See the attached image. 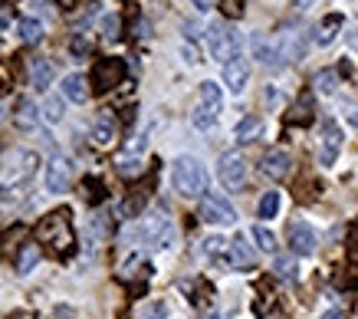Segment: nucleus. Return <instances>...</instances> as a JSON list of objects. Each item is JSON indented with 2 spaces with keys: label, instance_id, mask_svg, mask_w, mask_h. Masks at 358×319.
I'll use <instances>...</instances> for the list:
<instances>
[{
  "label": "nucleus",
  "instance_id": "1",
  "mask_svg": "<svg viewBox=\"0 0 358 319\" xmlns=\"http://www.w3.org/2000/svg\"><path fill=\"white\" fill-rule=\"evenodd\" d=\"M171 185L185 198H204L207 191V168L194 155H181L171 165Z\"/></svg>",
  "mask_w": 358,
  "mask_h": 319
},
{
  "label": "nucleus",
  "instance_id": "2",
  "mask_svg": "<svg viewBox=\"0 0 358 319\" xmlns=\"http://www.w3.org/2000/svg\"><path fill=\"white\" fill-rule=\"evenodd\" d=\"M141 237H145V243L152 247V250H168L174 243V220L171 214L164 208L152 211L148 218L141 220Z\"/></svg>",
  "mask_w": 358,
  "mask_h": 319
},
{
  "label": "nucleus",
  "instance_id": "3",
  "mask_svg": "<svg viewBox=\"0 0 358 319\" xmlns=\"http://www.w3.org/2000/svg\"><path fill=\"white\" fill-rule=\"evenodd\" d=\"M36 171V155L33 152H10L3 158V168H0V191H13L17 185H23L27 178Z\"/></svg>",
  "mask_w": 358,
  "mask_h": 319
},
{
  "label": "nucleus",
  "instance_id": "4",
  "mask_svg": "<svg viewBox=\"0 0 358 319\" xmlns=\"http://www.w3.org/2000/svg\"><path fill=\"white\" fill-rule=\"evenodd\" d=\"M207 50L217 63H230L240 56V36L230 30V27H220V23H210L207 27Z\"/></svg>",
  "mask_w": 358,
  "mask_h": 319
},
{
  "label": "nucleus",
  "instance_id": "5",
  "mask_svg": "<svg viewBox=\"0 0 358 319\" xmlns=\"http://www.w3.org/2000/svg\"><path fill=\"white\" fill-rule=\"evenodd\" d=\"M201 218L214 227H230V224H237V208L220 194H204L201 198Z\"/></svg>",
  "mask_w": 358,
  "mask_h": 319
},
{
  "label": "nucleus",
  "instance_id": "6",
  "mask_svg": "<svg viewBox=\"0 0 358 319\" xmlns=\"http://www.w3.org/2000/svg\"><path fill=\"white\" fill-rule=\"evenodd\" d=\"M43 185H46L50 194H63V191H69V185H73V165H69L66 155H53V158L46 162Z\"/></svg>",
  "mask_w": 358,
  "mask_h": 319
},
{
  "label": "nucleus",
  "instance_id": "7",
  "mask_svg": "<svg viewBox=\"0 0 358 319\" xmlns=\"http://www.w3.org/2000/svg\"><path fill=\"white\" fill-rule=\"evenodd\" d=\"M217 175H220V181H224V187H230V191H240V187L247 185V158H243L240 152L220 155Z\"/></svg>",
  "mask_w": 358,
  "mask_h": 319
},
{
  "label": "nucleus",
  "instance_id": "8",
  "mask_svg": "<svg viewBox=\"0 0 358 319\" xmlns=\"http://www.w3.org/2000/svg\"><path fill=\"white\" fill-rule=\"evenodd\" d=\"M342 152V129L336 119H322V145H319V165L332 168Z\"/></svg>",
  "mask_w": 358,
  "mask_h": 319
},
{
  "label": "nucleus",
  "instance_id": "9",
  "mask_svg": "<svg viewBox=\"0 0 358 319\" xmlns=\"http://www.w3.org/2000/svg\"><path fill=\"white\" fill-rule=\"evenodd\" d=\"M289 247H293L296 257H313L315 253L319 237H315V231L306 220H293V224H289Z\"/></svg>",
  "mask_w": 358,
  "mask_h": 319
},
{
  "label": "nucleus",
  "instance_id": "10",
  "mask_svg": "<svg viewBox=\"0 0 358 319\" xmlns=\"http://www.w3.org/2000/svg\"><path fill=\"white\" fill-rule=\"evenodd\" d=\"M289 168H293V158H289V152H282V148H273V152L263 155L260 171H263L266 178H273V181H282V178L289 175Z\"/></svg>",
  "mask_w": 358,
  "mask_h": 319
},
{
  "label": "nucleus",
  "instance_id": "11",
  "mask_svg": "<svg viewBox=\"0 0 358 319\" xmlns=\"http://www.w3.org/2000/svg\"><path fill=\"white\" fill-rule=\"evenodd\" d=\"M247 79H250V66H247V59H243V56L224 63V86H227L234 96H240V92L247 89Z\"/></svg>",
  "mask_w": 358,
  "mask_h": 319
},
{
  "label": "nucleus",
  "instance_id": "12",
  "mask_svg": "<svg viewBox=\"0 0 358 319\" xmlns=\"http://www.w3.org/2000/svg\"><path fill=\"white\" fill-rule=\"evenodd\" d=\"M92 139H96V145H112L119 139V122H115L112 112H99L96 115V122H92Z\"/></svg>",
  "mask_w": 358,
  "mask_h": 319
},
{
  "label": "nucleus",
  "instance_id": "13",
  "mask_svg": "<svg viewBox=\"0 0 358 319\" xmlns=\"http://www.w3.org/2000/svg\"><path fill=\"white\" fill-rule=\"evenodd\" d=\"M227 264L237 267V270H250V267L257 264V253L250 250L247 237H237V241H230V250H227Z\"/></svg>",
  "mask_w": 358,
  "mask_h": 319
},
{
  "label": "nucleus",
  "instance_id": "14",
  "mask_svg": "<svg viewBox=\"0 0 358 319\" xmlns=\"http://www.w3.org/2000/svg\"><path fill=\"white\" fill-rule=\"evenodd\" d=\"M63 96L69 102H83L89 99V79L83 76V73H69V76H63Z\"/></svg>",
  "mask_w": 358,
  "mask_h": 319
},
{
  "label": "nucleus",
  "instance_id": "15",
  "mask_svg": "<svg viewBox=\"0 0 358 319\" xmlns=\"http://www.w3.org/2000/svg\"><path fill=\"white\" fill-rule=\"evenodd\" d=\"M53 83V63L50 59H33L30 63V89L33 92H46Z\"/></svg>",
  "mask_w": 358,
  "mask_h": 319
},
{
  "label": "nucleus",
  "instance_id": "16",
  "mask_svg": "<svg viewBox=\"0 0 358 319\" xmlns=\"http://www.w3.org/2000/svg\"><path fill=\"white\" fill-rule=\"evenodd\" d=\"M342 23H345V17H342V13H329L326 20L319 23V30H315V43H319V46H329L338 36Z\"/></svg>",
  "mask_w": 358,
  "mask_h": 319
},
{
  "label": "nucleus",
  "instance_id": "17",
  "mask_svg": "<svg viewBox=\"0 0 358 319\" xmlns=\"http://www.w3.org/2000/svg\"><path fill=\"white\" fill-rule=\"evenodd\" d=\"M253 56L260 59L263 66H280V56H276V43L266 40L263 34H253Z\"/></svg>",
  "mask_w": 358,
  "mask_h": 319
},
{
  "label": "nucleus",
  "instance_id": "18",
  "mask_svg": "<svg viewBox=\"0 0 358 319\" xmlns=\"http://www.w3.org/2000/svg\"><path fill=\"white\" fill-rule=\"evenodd\" d=\"M197 96H201V106H207V109H214V112H220L224 109V92H220V86L217 83H201L197 86Z\"/></svg>",
  "mask_w": 358,
  "mask_h": 319
},
{
  "label": "nucleus",
  "instance_id": "19",
  "mask_svg": "<svg viewBox=\"0 0 358 319\" xmlns=\"http://www.w3.org/2000/svg\"><path fill=\"white\" fill-rule=\"evenodd\" d=\"M17 34H20L23 43H40L43 40V20H36V17H23L20 23H17Z\"/></svg>",
  "mask_w": 358,
  "mask_h": 319
},
{
  "label": "nucleus",
  "instance_id": "20",
  "mask_svg": "<svg viewBox=\"0 0 358 319\" xmlns=\"http://www.w3.org/2000/svg\"><path fill=\"white\" fill-rule=\"evenodd\" d=\"M263 132V119L260 115H247L237 122V142H253Z\"/></svg>",
  "mask_w": 358,
  "mask_h": 319
},
{
  "label": "nucleus",
  "instance_id": "21",
  "mask_svg": "<svg viewBox=\"0 0 358 319\" xmlns=\"http://www.w3.org/2000/svg\"><path fill=\"white\" fill-rule=\"evenodd\" d=\"M227 250H230V241L227 237H220V234H214V237H207L204 241V253L207 257H210V260H224V264H227Z\"/></svg>",
  "mask_w": 358,
  "mask_h": 319
},
{
  "label": "nucleus",
  "instance_id": "22",
  "mask_svg": "<svg viewBox=\"0 0 358 319\" xmlns=\"http://www.w3.org/2000/svg\"><path fill=\"white\" fill-rule=\"evenodd\" d=\"M250 237L257 241V247H260L263 253H276V247H280V243H276V234H273L270 227H263V224H257V227L250 231Z\"/></svg>",
  "mask_w": 358,
  "mask_h": 319
},
{
  "label": "nucleus",
  "instance_id": "23",
  "mask_svg": "<svg viewBox=\"0 0 358 319\" xmlns=\"http://www.w3.org/2000/svg\"><path fill=\"white\" fill-rule=\"evenodd\" d=\"M217 115H220V112L207 109V106H197V109L191 112V125H194V129H201V132H207V129H214V125H217Z\"/></svg>",
  "mask_w": 358,
  "mask_h": 319
},
{
  "label": "nucleus",
  "instance_id": "24",
  "mask_svg": "<svg viewBox=\"0 0 358 319\" xmlns=\"http://www.w3.org/2000/svg\"><path fill=\"white\" fill-rule=\"evenodd\" d=\"M273 274L280 276V280H296V276H299V264H296L293 253H289V257H276V260H273Z\"/></svg>",
  "mask_w": 358,
  "mask_h": 319
},
{
  "label": "nucleus",
  "instance_id": "25",
  "mask_svg": "<svg viewBox=\"0 0 358 319\" xmlns=\"http://www.w3.org/2000/svg\"><path fill=\"white\" fill-rule=\"evenodd\" d=\"M36 122H40V112H36V106H33L30 99H23L20 109H17V125H20V129H36Z\"/></svg>",
  "mask_w": 358,
  "mask_h": 319
},
{
  "label": "nucleus",
  "instance_id": "26",
  "mask_svg": "<svg viewBox=\"0 0 358 319\" xmlns=\"http://www.w3.org/2000/svg\"><path fill=\"white\" fill-rule=\"evenodd\" d=\"M66 96H50V99L43 102V115H46V122H63V115H66Z\"/></svg>",
  "mask_w": 358,
  "mask_h": 319
},
{
  "label": "nucleus",
  "instance_id": "27",
  "mask_svg": "<svg viewBox=\"0 0 358 319\" xmlns=\"http://www.w3.org/2000/svg\"><path fill=\"white\" fill-rule=\"evenodd\" d=\"M40 257H43V253H40V247H36V243H30V247H23L17 270H20V274H30V270H36V267H40Z\"/></svg>",
  "mask_w": 358,
  "mask_h": 319
},
{
  "label": "nucleus",
  "instance_id": "28",
  "mask_svg": "<svg viewBox=\"0 0 358 319\" xmlns=\"http://www.w3.org/2000/svg\"><path fill=\"white\" fill-rule=\"evenodd\" d=\"M338 89V73L336 69H322L319 76H315V92H322V96H332Z\"/></svg>",
  "mask_w": 358,
  "mask_h": 319
},
{
  "label": "nucleus",
  "instance_id": "29",
  "mask_svg": "<svg viewBox=\"0 0 358 319\" xmlns=\"http://www.w3.org/2000/svg\"><path fill=\"white\" fill-rule=\"evenodd\" d=\"M280 214V191H266L260 198V218H276Z\"/></svg>",
  "mask_w": 358,
  "mask_h": 319
},
{
  "label": "nucleus",
  "instance_id": "30",
  "mask_svg": "<svg viewBox=\"0 0 358 319\" xmlns=\"http://www.w3.org/2000/svg\"><path fill=\"white\" fill-rule=\"evenodd\" d=\"M119 27H122L119 13H106V17H102V34H106V40H119Z\"/></svg>",
  "mask_w": 358,
  "mask_h": 319
},
{
  "label": "nucleus",
  "instance_id": "31",
  "mask_svg": "<svg viewBox=\"0 0 358 319\" xmlns=\"http://www.w3.org/2000/svg\"><path fill=\"white\" fill-rule=\"evenodd\" d=\"M141 319H168V303H162V299L148 303V306L141 309Z\"/></svg>",
  "mask_w": 358,
  "mask_h": 319
},
{
  "label": "nucleus",
  "instance_id": "32",
  "mask_svg": "<svg viewBox=\"0 0 358 319\" xmlns=\"http://www.w3.org/2000/svg\"><path fill=\"white\" fill-rule=\"evenodd\" d=\"M220 10L227 13L230 20H234V17H243V0H220Z\"/></svg>",
  "mask_w": 358,
  "mask_h": 319
},
{
  "label": "nucleus",
  "instance_id": "33",
  "mask_svg": "<svg viewBox=\"0 0 358 319\" xmlns=\"http://www.w3.org/2000/svg\"><path fill=\"white\" fill-rule=\"evenodd\" d=\"M141 171V158H122L119 162V175H138Z\"/></svg>",
  "mask_w": 358,
  "mask_h": 319
},
{
  "label": "nucleus",
  "instance_id": "34",
  "mask_svg": "<svg viewBox=\"0 0 358 319\" xmlns=\"http://www.w3.org/2000/svg\"><path fill=\"white\" fill-rule=\"evenodd\" d=\"M181 56H185L187 63H201L197 59V46H191V43H181Z\"/></svg>",
  "mask_w": 358,
  "mask_h": 319
},
{
  "label": "nucleus",
  "instance_id": "35",
  "mask_svg": "<svg viewBox=\"0 0 358 319\" xmlns=\"http://www.w3.org/2000/svg\"><path fill=\"white\" fill-rule=\"evenodd\" d=\"M86 53H89V40L76 36V40H73V56H86Z\"/></svg>",
  "mask_w": 358,
  "mask_h": 319
},
{
  "label": "nucleus",
  "instance_id": "36",
  "mask_svg": "<svg viewBox=\"0 0 358 319\" xmlns=\"http://www.w3.org/2000/svg\"><path fill=\"white\" fill-rule=\"evenodd\" d=\"M10 20H13V13L7 10V7H0V30H7V27H10Z\"/></svg>",
  "mask_w": 358,
  "mask_h": 319
},
{
  "label": "nucleus",
  "instance_id": "37",
  "mask_svg": "<svg viewBox=\"0 0 358 319\" xmlns=\"http://www.w3.org/2000/svg\"><path fill=\"white\" fill-rule=\"evenodd\" d=\"M348 50L358 53V27H352V34H348Z\"/></svg>",
  "mask_w": 358,
  "mask_h": 319
},
{
  "label": "nucleus",
  "instance_id": "38",
  "mask_svg": "<svg viewBox=\"0 0 358 319\" xmlns=\"http://www.w3.org/2000/svg\"><path fill=\"white\" fill-rule=\"evenodd\" d=\"M214 3H217V0H194V7H197V10H210Z\"/></svg>",
  "mask_w": 358,
  "mask_h": 319
},
{
  "label": "nucleus",
  "instance_id": "39",
  "mask_svg": "<svg viewBox=\"0 0 358 319\" xmlns=\"http://www.w3.org/2000/svg\"><path fill=\"white\" fill-rule=\"evenodd\" d=\"M322 319H345V313L342 309H329V313H322Z\"/></svg>",
  "mask_w": 358,
  "mask_h": 319
},
{
  "label": "nucleus",
  "instance_id": "40",
  "mask_svg": "<svg viewBox=\"0 0 358 319\" xmlns=\"http://www.w3.org/2000/svg\"><path fill=\"white\" fill-rule=\"evenodd\" d=\"M348 125H352V129L358 132V112H348Z\"/></svg>",
  "mask_w": 358,
  "mask_h": 319
},
{
  "label": "nucleus",
  "instance_id": "41",
  "mask_svg": "<svg viewBox=\"0 0 358 319\" xmlns=\"http://www.w3.org/2000/svg\"><path fill=\"white\" fill-rule=\"evenodd\" d=\"M306 3H309V0H299V7H306Z\"/></svg>",
  "mask_w": 358,
  "mask_h": 319
}]
</instances>
